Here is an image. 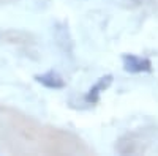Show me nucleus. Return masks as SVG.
I'll return each instance as SVG.
<instances>
[{"label":"nucleus","instance_id":"nucleus-1","mask_svg":"<svg viewBox=\"0 0 158 156\" xmlns=\"http://www.w3.org/2000/svg\"><path fill=\"white\" fill-rule=\"evenodd\" d=\"M123 62V68L125 71L131 73V74H139V73H149L152 70V63L147 58H142L133 54H125L122 57Z\"/></svg>","mask_w":158,"mask_h":156},{"label":"nucleus","instance_id":"nucleus-2","mask_svg":"<svg viewBox=\"0 0 158 156\" xmlns=\"http://www.w3.org/2000/svg\"><path fill=\"white\" fill-rule=\"evenodd\" d=\"M35 79L44 85L46 88H52V90H59V88H63L65 87V81L62 79V76L54 73V71H48L44 74H38L35 76Z\"/></svg>","mask_w":158,"mask_h":156},{"label":"nucleus","instance_id":"nucleus-3","mask_svg":"<svg viewBox=\"0 0 158 156\" xmlns=\"http://www.w3.org/2000/svg\"><path fill=\"white\" fill-rule=\"evenodd\" d=\"M111 82H112V76H104V77H101V79L89 90V93H87V96H85V101H87L89 104L97 102V101L100 99V95L111 85Z\"/></svg>","mask_w":158,"mask_h":156}]
</instances>
